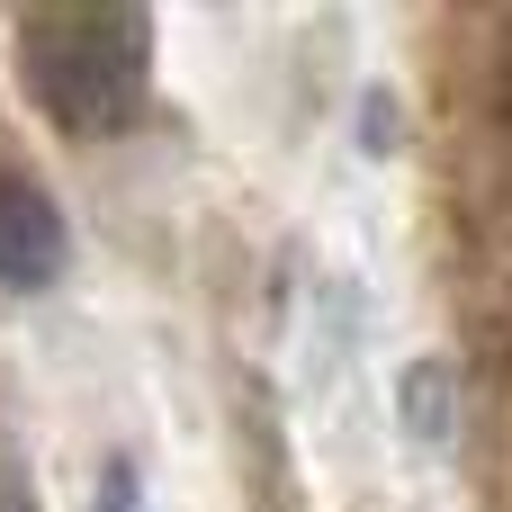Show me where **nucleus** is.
I'll use <instances>...</instances> for the list:
<instances>
[{
	"instance_id": "nucleus-4",
	"label": "nucleus",
	"mask_w": 512,
	"mask_h": 512,
	"mask_svg": "<svg viewBox=\"0 0 512 512\" xmlns=\"http://www.w3.org/2000/svg\"><path fill=\"white\" fill-rule=\"evenodd\" d=\"M360 144H369V153H396V144H405V108H396L387 90L360 99Z\"/></svg>"
},
{
	"instance_id": "nucleus-5",
	"label": "nucleus",
	"mask_w": 512,
	"mask_h": 512,
	"mask_svg": "<svg viewBox=\"0 0 512 512\" xmlns=\"http://www.w3.org/2000/svg\"><path fill=\"white\" fill-rule=\"evenodd\" d=\"M99 512H135V459H108V477H99Z\"/></svg>"
},
{
	"instance_id": "nucleus-3",
	"label": "nucleus",
	"mask_w": 512,
	"mask_h": 512,
	"mask_svg": "<svg viewBox=\"0 0 512 512\" xmlns=\"http://www.w3.org/2000/svg\"><path fill=\"white\" fill-rule=\"evenodd\" d=\"M396 423L414 450H450L459 432V369L450 360H405L396 369Z\"/></svg>"
},
{
	"instance_id": "nucleus-1",
	"label": "nucleus",
	"mask_w": 512,
	"mask_h": 512,
	"mask_svg": "<svg viewBox=\"0 0 512 512\" xmlns=\"http://www.w3.org/2000/svg\"><path fill=\"white\" fill-rule=\"evenodd\" d=\"M18 81H27V99L72 135V144H99V135H117L135 108H144V90H153V18L144 9H27L18 18Z\"/></svg>"
},
{
	"instance_id": "nucleus-6",
	"label": "nucleus",
	"mask_w": 512,
	"mask_h": 512,
	"mask_svg": "<svg viewBox=\"0 0 512 512\" xmlns=\"http://www.w3.org/2000/svg\"><path fill=\"white\" fill-rule=\"evenodd\" d=\"M495 117H504V135H512V27H504V63H495Z\"/></svg>"
},
{
	"instance_id": "nucleus-2",
	"label": "nucleus",
	"mask_w": 512,
	"mask_h": 512,
	"mask_svg": "<svg viewBox=\"0 0 512 512\" xmlns=\"http://www.w3.org/2000/svg\"><path fill=\"white\" fill-rule=\"evenodd\" d=\"M63 261H72V225H63L54 189L27 171H0V288L36 297L63 279Z\"/></svg>"
},
{
	"instance_id": "nucleus-7",
	"label": "nucleus",
	"mask_w": 512,
	"mask_h": 512,
	"mask_svg": "<svg viewBox=\"0 0 512 512\" xmlns=\"http://www.w3.org/2000/svg\"><path fill=\"white\" fill-rule=\"evenodd\" d=\"M0 512H36V495H27V477L0 459Z\"/></svg>"
}]
</instances>
